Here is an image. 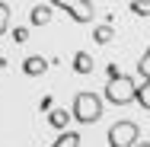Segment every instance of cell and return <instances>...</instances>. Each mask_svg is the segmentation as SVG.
<instances>
[{"label": "cell", "mask_w": 150, "mask_h": 147, "mask_svg": "<svg viewBox=\"0 0 150 147\" xmlns=\"http://www.w3.org/2000/svg\"><path fill=\"white\" fill-rule=\"evenodd\" d=\"M102 112H105V109H102V96H99V93L83 89V93H77V96H74L70 118H77L80 125H93V121H99Z\"/></svg>", "instance_id": "6da1fadb"}, {"label": "cell", "mask_w": 150, "mask_h": 147, "mask_svg": "<svg viewBox=\"0 0 150 147\" xmlns=\"http://www.w3.org/2000/svg\"><path fill=\"white\" fill-rule=\"evenodd\" d=\"M134 89H137L134 77L121 74V77H115V80H109V83H105L102 99H105V102H112V106H131V102H134Z\"/></svg>", "instance_id": "7a4b0ae2"}, {"label": "cell", "mask_w": 150, "mask_h": 147, "mask_svg": "<svg viewBox=\"0 0 150 147\" xmlns=\"http://www.w3.org/2000/svg\"><path fill=\"white\" fill-rule=\"evenodd\" d=\"M141 141V128L131 118H121L109 128V147H134Z\"/></svg>", "instance_id": "3957f363"}, {"label": "cell", "mask_w": 150, "mask_h": 147, "mask_svg": "<svg viewBox=\"0 0 150 147\" xmlns=\"http://www.w3.org/2000/svg\"><path fill=\"white\" fill-rule=\"evenodd\" d=\"M54 6L64 10L74 23H90L93 16H96V6H93L90 0H54V3H51V10H54Z\"/></svg>", "instance_id": "277c9868"}, {"label": "cell", "mask_w": 150, "mask_h": 147, "mask_svg": "<svg viewBox=\"0 0 150 147\" xmlns=\"http://www.w3.org/2000/svg\"><path fill=\"white\" fill-rule=\"evenodd\" d=\"M48 64H51V61L42 58V55H29V58L23 61V74H29V77H42V74L48 70Z\"/></svg>", "instance_id": "5b68a950"}, {"label": "cell", "mask_w": 150, "mask_h": 147, "mask_svg": "<svg viewBox=\"0 0 150 147\" xmlns=\"http://www.w3.org/2000/svg\"><path fill=\"white\" fill-rule=\"evenodd\" d=\"M51 13H54L51 3H35L29 10V23L32 26H45V23H51Z\"/></svg>", "instance_id": "8992f818"}, {"label": "cell", "mask_w": 150, "mask_h": 147, "mask_svg": "<svg viewBox=\"0 0 150 147\" xmlns=\"http://www.w3.org/2000/svg\"><path fill=\"white\" fill-rule=\"evenodd\" d=\"M48 121H51L54 131H67V125H70V112H67V109H51V112H48Z\"/></svg>", "instance_id": "52a82bcc"}, {"label": "cell", "mask_w": 150, "mask_h": 147, "mask_svg": "<svg viewBox=\"0 0 150 147\" xmlns=\"http://www.w3.org/2000/svg\"><path fill=\"white\" fill-rule=\"evenodd\" d=\"M93 67H96V61L90 58V51H77L74 55V70L77 74H93Z\"/></svg>", "instance_id": "ba28073f"}, {"label": "cell", "mask_w": 150, "mask_h": 147, "mask_svg": "<svg viewBox=\"0 0 150 147\" xmlns=\"http://www.w3.org/2000/svg\"><path fill=\"white\" fill-rule=\"evenodd\" d=\"M112 38H115V29H112L109 23H102V26L93 29V42H96V45H109Z\"/></svg>", "instance_id": "9c48e42d"}, {"label": "cell", "mask_w": 150, "mask_h": 147, "mask_svg": "<svg viewBox=\"0 0 150 147\" xmlns=\"http://www.w3.org/2000/svg\"><path fill=\"white\" fill-rule=\"evenodd\" d=\"M51 147H80V134H74V131H61L58 141Z\"/></svg>", "instance_id": "30bf717a"}, {"label": "cell", "mask_w": 150, "mask_h": 147, "mask_svg": "<svg viewBox=\"0 0 150 147\" xmlns=\"http://www.w3.org/2000/svg\"><path fill=\"white\" fill-rule=\"evenodd\" d=\"M137 74L144 77V83H150V45H147V51L137 58Z\"/></svg>", "instance_id": "8fae6325"}, {"label": "cell", "mask_w": 150, "mask_h": 147, "mask_svg": "<svg viewBox=\"0 0 150 147\" xmlns=\"http://www.w3.org/2000/svg\"><path fill=\"white\" fill-rule=\"evenodd\" d=\"M134 99L141 102V109H147V112H150V83H141V87L134 89Z\"/></svg>", "instance_id": "7c38bea8"}, {"label": "cell", "mask_w": 150, "mask_h": 147, "mask_svg": "<svg viewBox=\"0 0 150 147\" xmlns=\"http://www.w3.org/2000/svg\"><path fill=\"white\" fill-rule=\"evenodd\" d=\"M131 13L134 16H150V0H134L131 3Z\"/></svg>", "instance_id": "4fadbf2b"}, {"label": "cell", "mask_w": 150, "mask_h": 147, "mask_svg": "<svg viewBox=\"0 0 150 147\" xmlns=\"http://www.w3.org/2000/svg\"><path fill=\"white\" fill-rule=\"evenodd\" d=\"M10 29V3H0V32Z\"/></svg>", "instance_id": "5bb4252c"}, {"label": "cell", "mask_w": 150, "mask_h": 147, "mask_svg": "<svg viewBox=\"0 0 150 147\" xmlns=\"http://www.w3.org/2000/svg\"><path fill=\"white\" fill-rule=\"evenodd\" d=\"M26 38H29V29H26V26H16V29H13V42H19V45H23Z\"/></svg>", "instance_id": "9a60e30c"}, {"label": "cell", "mask_w": 150, "mask_h": 147, "mask_svg": "<svg viewBox=\"0 0 150 147\" xmlns=\"http://www.w3.org/2000/svg\"><path fill=\"white\" fill-rule=\"evenodd\" d=\"M105 74H109V80H115V77H121L118 64H109V67H105Z\"/></svg>", "instance_id": "2e32d148"}, {"label": "cell", "mask_w": 150, "mask_h": 147, "mask_svg": "<svg viewBox=\"0 0 150 147\" xmlns=\"http://www.w3.org/2000/svg\"><path fill=\"white\" fill-rule=\"evenodd\" d=\"M134 147H150V141H137V144H134Z\"/></svg>", "instance_id": "e0dca14e"}, {"label": "cell", "mask_w": 150, "mask_h": 147, "mask_svg": "<svg viewBox=\"0 0 150 147\" xmlns=\"http://www.w3.org/2000/svg\"><path fill=\"white\" fill-rule=\"evenodd\" d=\"M3 67H6V58H0V70H3Z\"/></svg>", "instance_id": "ac0fdd59"}]
</instances>
